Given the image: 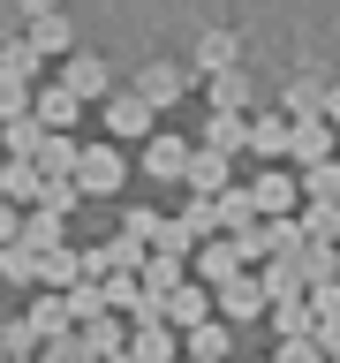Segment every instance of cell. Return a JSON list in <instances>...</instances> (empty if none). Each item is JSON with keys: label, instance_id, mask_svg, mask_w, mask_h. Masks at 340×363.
Wrapping results in <instances>:
<instances>
[{"label": "cell", "instance_id": "obj_8", "mask_svg": "<svg viewBox=\"0 0 340 363\" xmlns=\"http://www.w3.org/2000/svg\"><path fill=\"white\" fill-rule=\"evenodd\" d=\"M189 189H197V197H220L227 189V159L220 152H189Z\"/></svg>", "mask_w": 340, "mask_h": 363}, {"label": "cell", "instance_id": "obj_23", "mask_svg": "<svg viewBox=\"0 0 340 363\" xmlns=\"http://www.w3.org/2000/svg\"><path fill=\"white\" fill-rule=\"evenodd\" d=\"M0 68H8V76H30V45L16 38V45H8V53H0Z\"/></svg>", "mask_w": 340, "mask_h": 363}, {"label": "cell", "instance_id": "obj_12", "mask_svg": "<svg viewBox=\"0 0 340 363\" xmlns=\"http://www.w3.org/2000/svg\"><path fill=\"white\" fill-rule=\"evenodd\" d=\"M234 144H249V129H242V113H212V129H204V152H234Z\"/></svg>", "mask_w": 340, "mask_h": 363}, {"label": "cell", "instance_id": "obj_13", "mask_svg": "<svg viewBox=\"0 0 340 363\" xmlns=\"http://www.w3.org/2000/svg\"><path fill=\"white\" fill-rule=\"evenodd\" d=\"M302 197H310V204H333L340 197V167H333V159H325V167H302Z\"/></svg>", "mask_w": 340, "mask_h": 363}, {"label": "cell", "instance_id": "obj_17", "mask_svg": "<svg viewBox=\"0 0 340 363\" xmlns=\"http://www.w3.org/2000/svg\"><path fill=\"white\" fill-rule=\"evenodd\" d=\"M220 303H227V318H249L257 303H265V288H249V280H234V288H227Z\"/></svg>", "mask_w": 340, "mask_h": 363}, {"label": "cell", "instance_id": "obj_24", "mask_svg": "<svg viewBox=\"0 0 340 363\" xmlns=\"http://www.w3.org/2000/svg\"><path fill=\"white\" fill-rule=\"evenodd\" d=\"M317 356H325L317 340H288V356H280V363H317Z\"/></svg>", "mask_w": 340, "mask_h": 363}, {"label": "cell", "instance_id": "obj_3", "mask_svg": "<svg viewBox=\"0 0 340 363\" xmlns=\"http://www.w3.org/2000/svg\"><path fill=\"white\" fill-rule=\"evenodd\" d=\"M189 61H197V76H227V68H242V38L234 30H204Z\"/></svg>", "mask_w": 340, "mask_h": 363}, {"label": "cell", "instance_id": "obj_5", "mask_svg": "<svg viewBox=\"0 0 340 363\" xmlns=\"http://www.w3.org/2000/svg\"><path fill=\"white\" fill-rule=\"evenodd\" d=\"M106 84H113V76H106V61H98V53H76V61L61 68V91H68V99H98Z\"/></svg>", "mask_w": 340, "mask_h": 363}, {"label": "cell", "instance_id": "obj_25", "mask_svg": "<svg viewBox=\"0 0 340 363\" xmlns=\"http://www.w3.org/2000/svg\"><path fill=\"white\" fill-rule=\"evenodd\" d=\"M16 8H23V16H30V23H45V16H61V0H16Z\"/></svg>", "mask_w": 340, "mask_h": 363}, {"label": "cell", "instance_id": "obj_11", "mask_svg": "<svg viewBox=\"0 0 340 363\" xmlns=\"http://www.w3.org/2000/svg\"><path fill=\"white\" fill-rule=\"evenodd\" d=\"M106 129L113 136H144V129H152V106H144V99H113V106H106Z\"/></svg>", "mask_w": 340, "mask_h": 363}, {"label": "cell", "instance_id": "obj_19", "mask_svg": "<svg viewBox=\"0 0 340 363\" xmlns=\"http://www.w3.org/2000/svg\"><path fill=\"white\" fill-rule=\"evenodd\" d=\"M310 325H317V318L302 311V303H288V311H280V333H288V340H302V333H310Z\"/></svg>", "mask_w": 340, "mask_h": 363}, {"label": "cell", "instance_id": "obj_27", "mask_svg": "<svg viewBox=\"0 0 340 363\" xmlns=\"http://www.w3.org/2000/svg\"><path fill=\"white\" fill-rule=\"evenodd\" d=\"M333 363H340V340H333Z\"/></svg>", "mask_w": 340, "mask_h": 363}, {"label": "cell", "instance_id": "obj_6", "mask_svg": "<svg viewBox=\"0 0 340 363\" xmlns=\"http://www.w3.org/2000/svg\"><path fill=\"white\" fill-rule=\"evenodd\" d=\"M30 61H45V53H68V45H76V30H68V16H45V23H30Z\"/></svg>", "mask_w": 340, "mask_h": 363}, {"label": "cell", "instance_id": "obj_2", "mask_svg": "<svg viewBox=\"0 0 340 363\" xmlns=\"http://www.w3.org/2000/svg\"><path fill=\"white\" fill-rule=\"evenodd\" d=\"M76 182H84L91 197H113V189H121V152H106V144H91V152L76 159Z\"/></svg>", "mask_w": 340, "mask_h": 363}, {"label": "cell", "instance_id": "obj_14", "mask_svg": "<svg viewBox=\"0 0 340 363\" xmlns=\"http://www.w3.org/2000/svg\"><path fill=\"white\" fill-rule=\"evenodd\" d=\"M249 144H257L265 159H280V152H288V121H280V113H272V121H257V129H249Z\"/></svg>", "mask_w": 340, "mask_h": 363}, {"label": "cell", "instance_id": "obj_20", "mask_svg": "<svg viewBox=\"0 0 340 363\" xmlns=\"http://www.w3.org/2000/svg\"><path fill=\"white\" fill-rule=\"evenodd\" d=\"M0 113H8V121H23V84H16V76H0Z\"/></svg>", "mask_w": 340, "mask_h": 363}, {"label": "cell", "instance_id": "obj_26", "mask_svg": "<svg viewBox=\"0 0 340 363\" xmlns=\"http://www.w3.org/2000/svg\"><path fill=\"white\" fill-rule=\"evenodd\" d=\"M325 121H333V129H340V84L325 91Z\"/></svg>", "mask_w": 340, "mask_h": 363}, {"label": "cell", "instance_id": "obj_1", "mask_svg": "<svg viewBox=\"0 0 340 363\" xmlns=\"http://www.w3.org/2000/svg\"><path fill=\"white\" fill-rule=\"evenodd\" d=\"M181 91H189V76H181L174 61H144L136 68V99H144V106H174Z\"/></svg>", "mask_w": 340, "mask_h": 363}, {"label": "cell", "instance_id": "obj_9", "mask_svg": "<svg viewBox=\"0 0 340 363\" xmlns=\"http://www.w3.org/2000/svg\"><path fill=\"white\" fill-rule=\"evenodd\" d=\"M288 113L295 121H325V84H317V76H295L288 84Z\"/></svg>", "mask_w": 340, "mask_h": 363}, {"label": "cell", "instance_id": "obj_4", "mask_svg": "<svg viewBox=\"0 0 340 363\" xmlns=\"http://www.w3.org/2000/svg\"><path fill=\"white\" fill-rule=\"evenodd\" d=\"M288 152L302 159V167H325V159H333V121H295V129H288Z\"/></svg>", "mask_w": 340, "mask_h": 363}, {"label": "cell", "instance_id": "obj_15", "mask_svg": "<svg viewBox=\"0 0 340 363\" xmlns=\"http://www.w3.org/2000/svg\"><path fill=\"white\" fill-rule=\"evenodd\" d=\"M76 106H84V99H68V91H45V99H38V121L68 129V121H76Z\"/></svg>", "mask_w": 340, "mask_h": 363}, {"label": "cell", "instance_id": "obj_21", "mask_svg": "<svg viewBox=\"0 0 340 363\" xmlns=\"http://www.w3.org/2000/svg\"><path fill=\"white\" fill-rule=\"evenodd\" d=\"M8 144H16V152H38V121H30V113H23L16 129H8Z\"/></svg>", "mask_w": 340, "mask_h": 363}, {"label": "cell", "instance_id": "obj_18", "mask_svg": "<svg viewBox=\"0 0 340 363\" xmlns=\"http://www.w3.org/2000/svg\"><path fill=\"white\" fill-rule=\"evenodd\" d=\"M152 174H189V152L181 144H152Z\"/></svg>", "mask_w": 340, "mask_h": 363}, {"label": "cell", "instance_id": "obj_16", "mask_svg": "<svg viewBox=\"0 0 340 363\" xmlns=\"http://www.w3.org/2000/svg\"><path fill=\"white\" fill-rule=\"evenodd\" d=\"M189 356H197V363H220L227 356V333H220V325H197V333H189Z\"/></svg>", "mask_w": 340, "mask_h": 363}, {"label": "cell", "instance_id": "obj_22", "mask_svg": "<svg viewBox=\"0 0 340 363\" xmlns=\"http://www.w3.org/2000/svg\"><path fill=\"white\" fill-rule=\"evenodd\" d=\"M234 257H242V250H204V272H212V280H227V272H234Z\"/></svg>", "mask_w": 340, "mask_h": 363}, {"label": "cell", "instance_id": "obj_10", "mask_svg": "<svg viewBox=\"0 0 340 363\" xmlns=\"http://www.w3.org/2000/svg\"><path fill=\"white\" fill-rule=\"evenodd\" d=\"M204 84H212V106H220V113H242V106H249V76H242V68H227V76H204Z\"/></svg>", "mask_w": 340, "mask_h": 363}, {"label": "cell", "instance_id": "obj_7", "mask_svg": "<svg viewBox=\"0 0 340 363\" xmlns=\"http://www.w3.org/2000/svg\"><path fill=\"white\" fill-rule=\"evenodd\" d=\"M295 197H302V182H295V174H265L257 189H249V204H257V212H288Z\"/></svg>", "mask_w": 340, "mask_h": 363}]
</instances>
